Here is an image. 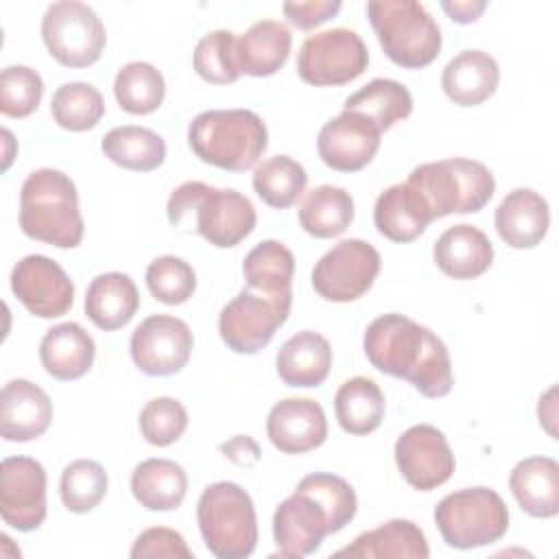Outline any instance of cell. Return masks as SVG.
Masks as SVG:
<instances>
[{
	"mask_svg": "<svg viewBox=\"0 0 559 559\" xmlns=\"http://www.w3.org/2000/svg\"><path fill=\"white\" fill-rule=\"evenodd\" d=\"M332 367V347L325 336L312 330L293 334L275 356V371L288 386L312 389L325 382Z\"/></svg>",
	"mask_w": 559,
	"mask_h": 559,
	"instance_id": "d4e9b609",
	"label": "cell"
},
{
	"mask_svg": "<svg viewBox=\"0 0 559 559\" xmlns=\"http://www.w3.org/2000/svg\"><path fill=\"white\" fill-rule=\"evenodd\" d=\"M557 386H550L542 397H539V404H537V417H539V424L546 428V432L557 439V430H555V419H557Z\"/></svg>",
	"mask_w": 559,
	"mask_h": 559,
	"instance_id": "f907efd6",
	"label": "cell"
},
{
	"mask_svg": "<svg viewBox=\"0 0 559 559\" xmlns=\"http://www.w3.org/2000/svg\"><path fill=\"white\" fill-rule=\"evenodd\" d=\"M133 559H159V557H175V559H192V550L188 548L181 533L168 526H151L142 531L131 548Z\"/></svg>",
	"mask_w": 559,
	"mask_h": 559,
	"instance_id": "bcb514c9",
	"label": "cell"
},
{
	"mask_svg": "<svg viewBox=\"0 0 559 559\" xmlns=\"http://www.w3.org/2000/svg\"><path fill=\"white\" fill-rule=\"evenodd\" d=\"M352 221L354 199L338 186L323 183L312 188L299 207V225L306 234L321 240L341 236L352 225Z\"/></svg>",
	"mask_w": 559,
	"mask_h": 559,
	"instance_id": "836d02e7",
	"label": "cell"
},
{
	"mask_svg": "<svg viewBox=\"0 0 559 559\" xmlns=\"http://www.w3.org/2000/svg\"><path fill=\"white\" fill-rule=\"evenodd\" d=\"M500 83L498 61L478 48H467L454 55L441 72L445 96L461 107H476L491 98Z\"/></svg>",
	"mask_w": 559,
	"mask_h": 559,
	"instance_id": "7402d4cb",
	"label": "cell"
},
{
	"mask_svg": "<svg viewBox=\"0 0 559 559\" xmlns=\"http://www.w3.org/2000/svg\"><path fill=\"white\" fill-rule=\"evenodd\" d=\"M493 223L502 242L513 249H533L548 234L550 210L535 190L515 188L496 207Z\"/></svg>",
	"mask_w": 559,
	"mask_h": 559,
	"instance_id": "44dd1931",
	"label": "cell"
},
{
	"mask_svg": "<svg viewBox=\"0 0 559 559\" xmlns=\"http://www.w3.org/2000/svg\"><path fill=\"white\" fill-rule=\"evenodd\" d=\"M190 325L173 314H151L131 334L129 352L135 367L146 376L179 373L192 354Z\"/></svg>",
	"mask_w": 559,
	"mask_h": 559,
	"instance_id": "4fadbf2b",
	"label": "cell"
},
{
	"mask_svg": "<svg viewBox=\"0 0 559 559\" xmlns=\"http://www.w3.org/2000/svg\"><path fill=\"white\" fill-rule=\"evenodd\" d=\"M218 450L225 459L240 467H251L260 461V445L249 435H236L229 441H223Z\"/></svg>",
	"mask_w": 559,
	"mask_h": 559,
	"instance_id": "c3c4849f",
	"label": "cell"
},
{
	"mask_svg": "<svg viewBox=\"0 0 559 559\" xmlns=\"http://www.w3.org/2000/svg\"><path fill=\"white\" fill-rule=\"evenodd\" d=\"M293 293L266 295L253 288H242L218 314V334L236 354H258L290 314Z\"/></svg>",
	"mask_w": 559,
	"mask_h": 559,
	"instance_id": "30bf717a",
	"label": "cell"
},
{
	"mask_svg": "<svg viewBox=\"0 0 559 559\" xmlns=\"http://www.w3.org/2000/svg\"><path fill=\"white\" fill-rule=\"evenodd\" d=\"M371 28L384 55L400 68L419 70L441 50V28L421 2L378 0L367 4Z\"/></svg>",
	"mask_w": 559,
	"mask_h": 559,
	"instance_id": "52a82bcc",
	"label": "cell"
},
{
	"mask_svg": "<svg viewBox=\"0 0 559 559\" xmlns=\"http://www.w3.org/2000/svg\"><path fill=\"white\" fill-rule=\"evenodd\" d=\"M188 491L183 467L170 459H146L133 467L131 493L148 511L179 509Z\"/></svg>",
	"mask_w": 559,
	"mask_h": 559,
	"instance_id": "4dcf8cb0",
	"label": "cell"
},
{
	"mask_svg": "<svg viewBox=\"0 0 559 559\" xmlns=\"http://www.w3.org/2000/svg\"><path fill=\"white\" fill-rule=\"evenodd\" d=\"M509 487L520 509L531 518H555L559 513V465L550 456H528L515 463Z\"/></svg>",
	"mask_w": 559,
	"mask_h": 559,
	"instance_id": "4316f807",
	"label": "cell"
},
{
	"mask_svg": "<svg viewBox=\"0 0 559 559\" xmlns=\"http://www.w3.org/2000/svg\"><path fill=\"white\" fill-rule=\"evenodd\" d=\"M338 0H308V2H284L282 11L288 22L301 31H310L341 11Z\"/></svg>",
	"mask_w": 559,
	"mask_h": 559,
	"instance_id": "7dc6e473",
	"label": "cell"
},
{
	"mask_svg": "<svg viewBox=\"0 0 559 559\" xmlns=\"http://www.w3.org/2000/svg\"><path fill=\"white\" fill-rule=\"evenodd\" d=\"M334 413L345 432L356 437L369 435L382 424L384 393L371 378H349L334 395Z\"/></svg>",
	"mask_w": 559,
	"mask_h": 559,
	"instance_id": "d6a6232c",
	"label": "cell"
},
{
	"mask_svg": "<svg viewBox=\"0 0 559 559\" xmlns=\"http://www.w3.org/2000/svg\"><path fill=\"white\" fill-rule=\"evenodd\" d=\"M293 35L277 20H260L236 37V61L240 74L271 76L284 68L290 52Z\"/></svg>",
	"mask_w": 559,
	"mask_h": 559,
	"instance_id": "f1b7e54d",
	"label": "cell"
},
{
	"mask_svg": "<svg viewBox=\"0 0 559 559\" xmlns=\"http://www.w3.org/2000/svg\"><path fill=\"white\" fill-rule=\"evenodd\" d=\"M432 221L424 197L406 181L382 190L373 205L376 229L391 242H413Z\"/></svg>",
	"mask_w": 559,
	"mask_h": 559,
	"instance_id": "603a6c76",
	"label": "cell"
},
{
	"mask_svg": "<svg viewBox=\"0 0 559 559\" xmlns=\"http://www.w3.org/2000/svg\"><path fill=\"white\" fill-rule=\"evenodd\" d=\"M52 421L48 393L31 380L15 378L2 386L0 435L4 441L26 443L41 437Z\"/></svg>",
	"mask_w": 559,
	"mask_h": 559,
	"instance_id": "ffe728a7",
	"label": "cell"
},
{
	"mask_svg": "<svg viewBox=\"0 0 559 559\" xmlns=\"http://www.w3.org/2000/svg\"><path fill=\"white\" fill-rule=\"evenodd\" d=\"M266 435L284 454L310 452L328 439L325 411L310 397L280 400L266 415Z\"/></svg>",
	"mask_w": 559,
	"mask_h": 559,
	"instance_id": "d6986e66",
	"label": "cell"
},
{
	"mask_svg": "<svg viewBox=\"0 0 559 559\" xmlns=\"http://www.w3.org/2000/svg\"><path fill=\"white\" fill-rule=\"evenodd\" d=\"M197 522L207 550L218 559H245L255 550V507L236 483L207 485L197 502Z\"/></svg>",
	"mask_w": 559,
	"mask_h": 559,
	"instance_id": "8992f818",
	"label": "cell"
},
{
	"mask_svg": "<svg viewBox=\"0 0 559 559\" xmlns=\"http://www.w3.org/2000/svg\"><path fill=\"white\" fill-rule=\"evenodd\" d=\"M85 314L103 332H114L127 325L140 308L135 282L127 273H100L85 293Z\"/></svg>",
	"mask_w": 559,
	"mask_h": 559,
	"instance_id": "f546056e",
	"label": "cell"
},
{
	"mask_svg": "<svg viewBox=\"0 0 559 559\" xmlns=\"http://www.w3.org/2000/svg\"><path fill=\"white\" fill-rule=\"evenodd\" d=\"M430 555L424 531L411 520H389L371 531L360 533L349 546L334 552V557L360 559H426Z\"/></svg>",
	"mask_w": 559,
	"mask_h": 559,
	"instance_id": "83f0119b",
	"label": "cell"
},
{
	"mask_svg": "<svg viewBox=\"0 0 559 559\" xmlns=\"http://www.w3.org/2000/svg\"><path fill=\"white\" fill-rule=\"evenodd\" d=\"M94 356V338L74 321L52 325L39 343L41 367L63 382L83 378L92 369Z\"/></svg>",
	"mask_w": 559,
	"mask_h": 559,
	"instance_id": "484cf974",
	"label": "cell"
},
{
	"mask_svg": "<svg viewBox=\"0 0 559 559\" xmlns=\"http://www.w3.org/2000/svg\"><path fill=\"white\" fill-rule=\"evenodd\" d=\"M44 96V81L28 66H7L0 74V111L9 118L31 116Z\"/></svg>",
	"mask_w": 559,
	"mask_h": 559,
	"instance_id": "ee69618b",
	"label": "cell"
},
{
	"mask_svg": "<svg viewBox=\"0 0 559 559\" xmlns=\"http://www.w3.org/2000/svg\"><path fill=\"white\" fill-rule=\"evenodd\" d=\"M367 360L382 373L411 382L424 397L452 391V360L445 343L426 325L389 312L373 319L362 336Z\"/></svg>",
	"mask_w": 559,
	"mask_h": 559,
	"instance_id": "6da1fadb",
	"label": "cell"
},
{
	"mask_svg": "<svg viewBox=\"0 0 559 559\" xmlns=\"http://www.w3.org/2000/svg\"><path fill=\"white\" fill-rule=\"evenodd\" d=\"M188 144L201 162L242 173L258 166L269 146V131L251 109H207L188 124Z\"/></svg>",
	"mask_w": 559,
	"mask_h": 559,
	"instance_id": "277c9868",
	"label": "cell"
},
{
	"mask_svg": "<svg viewBox=\"0 0 559 559\" xmlns=\"http://www.w3.org/2000/svg\"><path fill=\"white\" fill-rule=\"evenodd\" d=\"M395 463L402 478L417 491H432L450 480L456 461L445 435L430 424L406 428L395 441Z\"/></svg>",
	"mask_w": 559,
	"mask_h": 559,
	"instance_id": "5bb4252c",
	"label": "cell"
},
{
	"mask_svg": "<svg viewBox=\"0 0 559 559\" xmlns=\"http://www.w3.org/2000/svg\"><path fill=\"white\" fill-rule=\"evenodd\" d=\"M192 66L197 74L214 85L234 83L240 76L236 61V35L231 31L218 28L199 39L192 55Z\"/></svg>",
	"mask_w": 559,
	"mask_h": 559,
	"instance_id": "60d3db41",
	"label": "cell"
},
{
	"mask_svg": "<svg viewBox=\"0 0 559 559\" xmlns=\"http://www.w3.org/2000/svg\"><path fill=\"white\" fill-rule=\"evenodd\" d=\"M242 275L247 288L266 295H288L293 293L295 255L280 240H262L245 255Z\"/></svg>",
	"mask_w": 559,
	"mask_h": 559,
	"instance_id": "d590c367",
	"label": "cell"
},
{
	"mask_svg": "<svg viewBox=\"0 0 559 559\" xmlns=\"http://www.w3.org/2000/svg\"><path fill=\"white\" fill-rule=\"evenodd\" d=\"M11 290L17 301L39 319L63 317L74 304V284L50 258L33 253L11 271Z\"/></svg>",
	"mask_w": 559,
	"mask_h": 559,
	"instance_id": "2e32d148",
	"label": "cell"
},
{
	"mask_svg": "<svg viewBox=\"0 0 559 559\" xmlns=\"http://www.w3.org/2000/svg\"><path fill=\"white\" fill-rule=\"evenodd\" d=\"M20 227L33 240L59 249L79 247L85 223L74 181L57 168L33 170L20 190Z\"/></svg>",
	"mask_w": 559,
	"mask_h": 559,
	"instance_id": "3957f363",
	"label": "cell"
},
{
	"mask_svg": "<svg viewBox=\"0 0 559 559\" xmlns=\"http://www.w3.org/2000/svg\"><path fill=\"white\" fill-rule=\"evenodd\" d=\"M382 131L362 114L341 111L330 118L317 138V151L325 166L338 173L365 168L380 148Z\"/></svg>",
	"mask_w": 559,
	"mask_h": 559,
	"instance_id": "ac0fdd59",
	"label": "cell"
},
{
	"mask_svg": "<svg viewBox=\"0 0 559 559\" xmlns=\"http://www.w3.org/2000/svg\"><path fill=\"white\" fill-rule=\"evenodd\" d=\"M41 39L66 68L96 63L107 44V31L96 11L79 0L52 2L41 17Z\"/></svg>",
	"mask_w": 559,
	"mask_h": 559,
	"instance_id": "9c48e42d",
	"label": "cell"
},
{
	"mask_svg": "<svg viewBox=\"0 0 559 559\" xmlns=\"http://www.w3.org/2000/svg\"><path fill=\"white\" fill-rule=\"evenodd\" d=\"M343 111H356L376 122L380 131L402 122L413 111V96L406 85L393 79H373L345 98Z\"/></svg>",
	"mask_w": 559,
	"mask_h": 559,
	"instance_id": "e575fe53",
	"label": "cell"
},
{
	"mask_svg": "<svg viewBox=\"0 0 559 559\" xmlns=\"http://www.w3.org/2000/svg\"><path fill=\"white\" fill-rule=\"evenodd\" d=\"M435 524L443 542L459 550L498 542L509 528V509L498 491L467 487L448 493L435 507Z\"/></svg>",
	"mask_w": 559,
	"mask_h": 559,
	"instance_id": "ba28073f",
	"label": "cell"
},
{
	"mask_svg": "<svg viewBox=\"0 0 559 559\" xmlns=\"http://www.w3.org/2000/svg\"><path fill=\"white\" fill-rule=\"evenodd\" d=\"M146 288L157 301L179 306L197 290V273L183 258L159 255L146 266Z\"/></svg>",
	"mask_w": 559,
	"mask_h": 559,
	"instance_id": "b9f144b4",
	"label": "cell"
},
{
	"mask_svg": "<svg viewBox=\"0 0 559 559\" xmlns=\"http://www.w3.org/2000/svg\"><path fill=\"white\" fill-rule=\"evenodd\" d=\"M255 194L275 210H286L304 194L308 175L306 168L288 155H273L253 168Z\"/></svg>",
	"mask_w": 559,
	"mask_h": 559,
	"instance_id": "8d00e7d4",
	"label": "cell"
},
{
	"mask_svg": "<svg viewBox=\"0 0 559 559\" xmlns=\"http://www.w3.org/2000/svg\"><path fill=\"white\" fill-rule=\"evenodd\" d=\"M297 487L310 491L325 507V511L332 520L334 533H338L354 520L358 500H356L354 487L345 478H341L336 474H328V472H312V474L304 476Z\"/></svg>",
	"mask_w": 559,
	"mask_h": 559,
	"instance_id": "7bdbcfd3",
	"label": "cell"
},
{
	"mask_svg": "<svg viewBox=\"0 0 559 559\" xmlns=\"http://www.w3.org/2000/svg\"><path fill=\"white\" fill-rule=\"evenodd\" d=\"M168 223L181 231H194L218 249L242 242L255 227L253 203L231 188H214L203 181H183L166 205Z\"/></svg>",
	"mask_w": 559,
	"mask_h": 559,
	"instance_id": "7a4b0ae2",
	"label": "cell"
},
{
	"mask_svg": "<svg viewBox=\"0 0 559 559\" xmlns=\"http://www.w3.org/2000/svg\"><path fill=\"white\" fill-rule=\"evenodd\" d=\"M380 273V253L360 238L336 242L312 269V288L319 297L347 304L360 299Z\"/></svg>",
	"mask_w": 559,
	"mask_h": 559,
	"instance_id": "7c38bea8",
	"label": "cell"
},
{
	"mask_svg": "<svg viewBox=\"0 0 559 559\" xmlns=\"http://www.w3.org/2000/svg\"><path fill=\"white\" fill-rule=\"evenodd\" d=\"M441 9L450 15V20L459 24H472L480 17V13L487 9V2H474V0H454V2H441Z\"/></svg>",
	"mask_w": 559,
	"mask_h": 559,
	"instance_id": "681fc988",
	"label": "cell"
},
{
	"mask_svg": "<svg viewBox=\"0 0 559 559\" xmlns=\"http://www.w3.org/2000/svg\"><path fill=\"white\" fill-rule=\"evenodd\" d=\"M140 432L157 448L175 443L188 428V411L175 397H153L140 411Z\"/></svg>",
	"mask_w": 559,
	"mask_h": 559,
	"instance_id": "f6af8a7d",
	"label": "cell"
},
{
	"mask_svg": "<svg viewBox=\"0 0 559 559\" xmlns=\"http://www.w3.org/2000/svg\"><path fill=\"white\" fill-rule=\"evenodd\" d=\"M0 515L4 524L28 533L46 520V469L28 456H7L0 465Z\"/></svg>",
	"mask_w": 559,
	"mask_h": 559,
	"instance_id": "9a60e30c",
	"label": "cell"
},
{
	"mask_svg": "<svg viewBox=\"0 0 559 559\" xmlns=\"http://www.w3.org/2000/svg\"><path fill=\"white\" fill-rule=\"evenodd\" d=\"M369 63V50L362 37L352 28L319 31L299 48L297 72L301 81L314 87L345 85L358 79Z\"/></svg>",
	"mask_w": 559,
	"mask_h": 559,
	"instance_id": "8fae6325",
	"label": "cell"
},
{
	"mask_svg": "<svg viewBox=\"0 0 559 559\" xmlns=\"http://www.w3.org/2000/svg\"><path fill=\"white\" fill-rule=\"evenodd\" d=\"M330 533L334 531L325 507L301 487H295V491L275 509L273 537L280 557H308L319 550Z\"/></svg>",
	"mask_w": 559,
	"mask_h": 559,
	"instance_id": "e0dca14e",
	"label": "cell"
},
{
	"mask_svg": "<svg viewBox=\"0 0 559 559\" xmlns=\"http://www.w3.org/2000/svg\"><path fill=\"white\" fill-rule=\"evenodd\" d=\"M107 472L98 461L76 459L61 472V502L72 513H90L107 493Z\"/></svg>",
	"mask_w": 559,
	"mask_h": 559,
	"instance_id": "ab89813d",
	"label": "cell"
},
{
	"mask_svg": "<svg viewBox=\"0 0 559 559\" xmlns=\"http://www.w3.org/2000/svg\"><path fill=\"white\" fill-rule=\"evenodd\" d=\"M406 183L424 197L432 218L478 212L496 192L491 170L483 162L465 157L419 164L411 170Z\"/></svg>",
	"mask_w": 559,
	"mask_h": 559,
	"instance_id": "5b68a950",
	"label": "cell"
},
{
	"mask_svg": "<svg viewBox=\"0 0 559 559\" xmlns=\"http://www.w3.org/2000/svg\"><path fill=\"white\" fill-rule=\"evenodd\" d=\"M50 114L61 129L87 131L100 122L105 114V100L94 85L70 81L55 90L50 98Z\"/></svg>",
	"mask_w": 559,
	"mask_h": 559,
	"instance_id": "f35d334b",
	"label": "cell"
},
{
	"mask_svg": "<svg viewBox=\"0 0 559 559\" xmlns=\"http://www.w3.org/2000/svg\"><path fill=\"white\" fill-rule=\"evenodd\" d=\"M114 96L127 114L146 116L164 103L166 83L153 63L129 61L114 79Z\"/></svg>",
	"mask_w": 559,
	"mask_h": 559,
	"instance_id": "74e56055",
	"label": "cell"
},
{
	"mask_svg": "<svg viewBox=\"0 0 559 559\" xmlns=\"http://www.w3.org/2000/svg\"><path fill=\"white\" fill-rule=\"evenodd\" d=\"M100 151L116 166L138 173L155 170L166 159V142L159 133L138 124L109 129L100 140Z\"/></svg>",
	"mask_w": 559,
	"mask_h": 559,
	"instance_id": "1f68e13d",
	"label": "cell"
},
{
	"mask_svg": "<svg viewBox=\"0 0 559 559\" xmlns=\"http://www.w3.org/2000/svg\"><path fill=\"white\" fill-rule=\"evenodd\" d=\"M432 258L448 277L474 280L491 266L493 245L483 229L461 223L448 227L437 238Z\"/></svg>",
	"mask_w": 559,
	"mask_h": 559,
	"instance_id": "cb8c5ba5",
	"label": "cell"
}]
</instances>
